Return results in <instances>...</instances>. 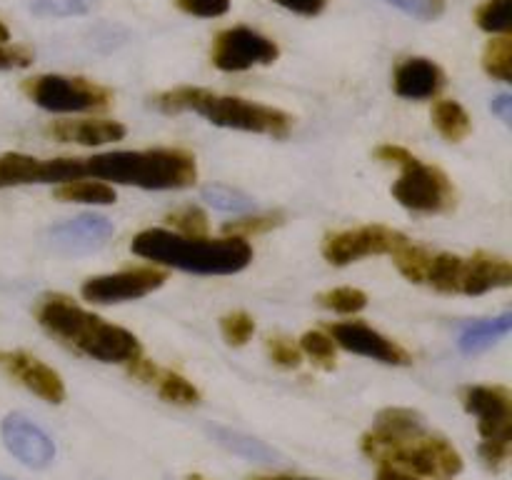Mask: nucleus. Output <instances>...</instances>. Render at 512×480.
<instances>
[{
	"mask_svg": "<svg viewBox=\"0 0 512 480\" xmlns=\"http://www.w3.org/2000/svg\"><path fill=\"white\" fill-rule=\"evenodd\" d=\"M23 93L30 103L48 113H85L103 110L113 103V93L108 88L80 75H35L25 80Z\"/></svg>",
	"mask_w": 512,
	"mask_h": 480,
	"instance_id": "9",
	"label": "nucleus"
},
{
	"mask_svg": "<svg viewBox=\"0 0 512 480\" xmlns=\"http://www.w3.org/2000/svg\"><path fill=\"white\" fill-rule=\"evenodd\" d=\"M375 480H420V478H415V475H410V473H403V470L385 468V465H380Z\"/></svg>",
	"mask_w": 512,
	"mask_h": 480,
	"instance_id": "40",
	"label": "nucleus"
},
{
	"mask_svg": "<svg viewBox=\"0 0 512 480\" xmlns=\"http://www.w3.org/2000/svg\"><path fill=\"white\" fill-rule=\"evenodd\" d=\"M328 335L338 348L348 350V353L365 355L378 363L385 365H410L413 355L403 348L400 343L390 340L388 335L378 333L370 325L360 323V320H348V323H333L328 325Z\"/></svg>",
	"mask_w": 512,
	"mask_h": 480,
	"instance_id": "14",
	"label": "nucleus"
},
{
	"mask_svg": "<svg viewBox=\"0 0 512 480\" xmlns=\"http://www.w3.org/2000/svg\"><path fill=\"white\" fill-rule=\"evenodd\" d=\"M83 178L143 190H180L198 180V163L193 153L180 148L113 150L83 158Z\"/></svg>",
	"mask_w": 512,
	"mask_h": 480,
	"instance_id": "4",
	"label": "nucleus"
},
{
	"mask_svg": "<svg viewBox=\"0 0 512 480\" xmlns=\"http://www.w3.org/2000/svg\"><path fill=\"white\" fill-rule=\"evenodd\" d=\"M460 403L470 415L478 418L480 443L478 453L485 468L493 473L508 465L512 445V395L503 385H465L460 390Z\"/></svg>",
	"mask_w": 512,
	"mask_h": 480,
	"instance_id": "8",
	"label": "nucleus"
},
{
	"mask_svg": "<svg viewBox=\"0 0 512 480\" xmlns=\"http://www.w3.org/2000/svg\"><path fill=\"white\" fill-rule=\"evenodd\" d=\"M385 3L418 20H435L445 13V0H385Z\"/></svg>",
	"mask_w": 512,
	"mask_h": 480,
	"instance_id": "35",
	"label": "nucleus"
},
{
	"mask_svg": "<svg viewBox=\"0 0 512 480\" xmlns=\"http://www.w3.org/2000/svg\"><path fill=\"white\" fill-rule=\"evenodd\" d=\"M335 348H338V345H335L333 338H330L328 333H323V330H308V333H303V338H300V350H303V355H308L320 370H335V365H338V353H335Z\"/></svg>",
	"mask_w": 512,
	"mask_h": 480,
	"instance_id": "28",
	"label": "nucleus"
},
{
	"mask_svg": "<svg viewBox=\"0 0 512 480\" xmlns=\"http://www.w3.org/2000/svg\"><path fill=\"white\" fill-rule=\"evenodd\" d=\"M360 450L373 463L430 480H450L463 473V455L448 438L425 425L410 408H385L373 428L360 438Z\"/></svg>",
	"mask_w": 512,
	"mask_h": 480,
	"instance_id": "1",
	"label": "nucleus"
},
{
	"mask_svg": "<svg viewBox=\"0 0 512 480\" xmlns=\"http://www.w3.org/2000/svg\"><path fill=\"white\" fill-rule=\"evenodd\" d=\"M280 58V48L268 35L253 28H225L215 35L210 63L223 73H243L255 65H270Z\"/></svg>",
	"mask_w": 512,
	"mask_h": 480,
	"instance_id": "10",
	"label": "nucleus"
},
{
	"mask_svg": "<svg viewBox=\"0 0 512 480\" xmlns=\"http://www.w3.org/2000/svg\"><path fill=\"white\" fill-rule=\"evenodd\" d=\"M200 195H203L205 203L213 205L215 210H223V213L240 215L255 208L250 195H245L243 190L238 188H230V185H205V188L200 190Z\"/></svg>",
	"mask_w": 512,
	"mask_h": 480,
	"instance_id": "26",
	"label": "nucleus"
},
{
	"mask_svg": "<svg viewBox=\"0 0 512 480\" xmlns=\"http://www.w3.org/2000/svg\"><path fill=\"white\" fill-rule=\"evenodd\" d=\"M98 3L100 0H33L30 10L38 18H73L93 13Z\"/></svg>",
	"mask_w": 512,
	"mask_h": 480,
	"instance_id": "30",
	"label": "nucleus"
},
{
	"mask_svg": "<svg viewBox=\"0 0 512 480\" xmlns=\"http://www.w3.org/2000/svg\"><path fill=\"white\" fill-rule=\"evenodd\" d=\"M220 333H223L225 343L228 345H233V348H243L255 333L253 315L245 313V310H233V313L223 315V318H220Z\"/></svg>",
	"mask_w": 512,
	"mask_h": 480,
	"instance_id": "31",
	"label": "nucleus"
},
{
	"mask_svg": "<svg viewBox=\"0 0 512 480\" xmlns=\"http://www.w3.org/2000/svg\"><path fill=\"white\" fill-rule=\"evenodd\" d=\"M153 105L163 113H195L220 128L243 130V133L288 138L293 118L285 110L253 103L238 95H220L205 88H173L155 95Z\"/></svg>",
	"mask_w": 512,
	"mask_h": 480,
	"instance_id": "5",
	"label": "nucleus"
},
{
	"mask_svg": "<svg viewBox=\"0 0 512 480\" xmlns=\"http://www.w3.org/2000/svg\"><path fill=\"white\" fill-rule=\"evenodd\" d=\"M0 365L13 380H18L23 388L38 395L40 400L50 405H60L65 400V383L50 365L25 350H0Z\"/></svg>",
	"mask_w": 512,
	"mask_h": 480,
	"instance_id": "16",
	"label": "nucleus"
},
{
	"mask_svg": "<svg viewBox=\"0 0 512 480\" xmlns=\"http://www.w3.org/2000/svg\"><path fill=\"white\" fill-rule=\"evenodd\" d=\"M475 23L490 35H510L512 30V0H485L475 10Z\"/></svg>",
	"mask_w": 512,
	"mask_h": 480,
	"instance_id": "27",
	"label": "nucleus"
},
{
	"mask_svg": "<svg viewBox=\"0 0 512 480\" xmlns=\"http://www.w3.org/2000/svg\"><path fill=\"white\" fill-rule=\"evenodd\" d=\"M512 330V313H503L500 318L493 320H478V323L465 325L463 333H460L458 345L463 353H483L490 345L498 343L500 338H505Z\"/></svg>",
	"mask_w": 512,
	"mask_h": 480,
	"instance_id": "21",
	"label": "nucleus"
},
{
	"mask_svg": "<svg viewBox=\"0 0 512 480\" xmlns=\"http://www.w3.org/2000/svg\"><path fill=\"white\" fill-rule=\"evenodd\" d=\"M0 480H15V478H10V475H0Z\"/></svg>",
	"mask_w": 512,
	"mask_h": 480,
	"instance_id": "44",
	"label": "nucleus"
},
{
	"mask_svg": "<svg viewBox=\"0 0 512 480\" xmlns=\"http://www.w3.org/2000/svg\"><path fill=\"white\" fill-rule=\"evenodd\" d=\"M8 40H10V30H8V25L0 20V43H8Z\"/></svg>",
	"mask_w": 512,
	"mask_h": 480,
	"instance_id": "42",
	"label": "nucleus"
},
{
	"mask_svg": "<svg viewBox=\"0 0 512 480\" xmlns=\"http://www.w3.org/2000/svg\"><path fill=\"white\" fill-rule=\"evenodd\" d=\"M83 178V158L40 160L25 153L0 155V190L33 183H68Z\"/></svg>",
	"mask_w": 512,
	"mask_h": 480,
	"instance_id": "13",
	"label": "nucleus"
},
{
	"mask_svg": "<svg viewBox=\"0 0 512 480\" xmlns=\"http://www.w3.org/2000/svg\"><path fill=\"white\" fill-rule=\"evenodd\" d=\"M433 125L448 143H460L473 130V120L458 100H438L433 105Z\"/></svg>",
	"mask_w": 512,
	"mask_h": 480,
	"instance_id": "23",
	"label": "nucleus"
},
{
	"mask_svg": "<svg viewBox=\"0 0 512 480\" xmlns=\"http://www.w3.org/2000/svg\"><path fill=\"white\" fill-rule=\"evenodd\" d=\"M375 158L398 165L403 170L393 185V198L403 208L420 215H440L450 213L458 203V193H455L448 175L435 165L418 160L403 145H380V148H375Z\"/></svg>",
	"mask_w": 512,
	"mask_h": 480,
	"instance_id": "7",
	"label": "nucleus"
},
{
	"mask_svg": "<svg viewBox=\"0 0 512 480\" xmlns=\"http://www.w3.org/2000/svg\"><path fill=\"white\" fill-rule=\"evenodd\" d=\"M405 235L388 225H360L350 230H335L323 240V258L335 268L355 263L370 255H393L395 248L405 243Z\"/></svg>",
	"mask_w": 512,
	"mask_h": 480,
	"instance_id": "11",
	"label": "nucleus"
},
{
	"mask_svg": "<svg viewBox=\"0 0 512 480\" xmlns=\"http://www.w3.org/2000/svg\"><path fill=\"white\" fill-rule=\"evenodd\" d=\"M130 250L153 263L198 275H233L253 263V245L238 235L210 238L150 228L135 235Z\"/></svg>",
	"mask_w": 512,
	"mask_h": 480,
	"instance_id": "2",
	"label": "nucleus"
},
{
	"mask_svg": "<svg viewBox=\"0 0 512 480\" xmlns=\"http://www.w3.org/2000/svg\"><path fill=\"white\" fill-rule=\"evenodd\" d=\"M188 480H205V478H203V475H190Z\"/></svg>",
	"mask_w": 512,
	"mask_h": 480,
	"instance_id": "43",
	"label": "nucleus"
},
{
	"mask_svg": "<svg viewBox=\"0 0 512 480\" xmlns=\"http://www.w3.org/2000/svg\"><path fill=\"white\" fill-rule=\"evenodd\" d=\"M210 435L223 445L225 450L235 455H243L248 460H260V463H270L275 458V450L268 448L263 440L250 438V435L238 433V430H228V428H210Z\"/></svg>",
	"mask_w": 512,
	"mask_h": 480,
	"instance_id": "24",
	"label": "nucleus"
},
{
	"mask_svg": "<svg viewBox=\"0 0 512 480\" xmlns=\"http://www.w3.org/2000/svg\"><path fill=\"white\" fill-rule=\"evenodd\" d=\"M30 63H33V53L25 45L0 43V70L28 68Z\"/></svg>",
	"mask_w": 512,
	"mask_h": 480,
	"instance_id": "37",
	"label": "nucleus"
},
{
	"mask_svg": "<svg viewBox=\"0 0 512 480\" xmlns=\"http://www.w3.org/2000/svg\"><path fill=\"white\" fill-rule=\"evenodd\" d=\"M280 8L290 10V13L305 15V18H313V15H320L328 5V0H273Z\"/></svg>",
	"mask_w": 512,
	"mask_h": 480,
	"instance_id": "38",
	"label": "nucleus"
},
{
	"mask_svg": "<svg viewBox=\"0 0 512 480\" xmlns=\"http://www.w3.org/2000/svg\"><path fill=\"white\" fill-rule=\"evenodd\" d=\"M248 480H315V478H295V475H253Z\"/></svg>",
	"mask_w": 512,
	"mask_h": 480,
	"instance_id": "41",
	"label": "nucleus"
},
{
	"mask_svg": "<svg viewBox=\"0 0 512 480\" xmlns=\"http://www.w3.org/2000/svg\"><path fill=\"white\" fill-rule=\"evenodd\" d=\"M175 5L198 18H220L230 10V0H175Z\"/></svg>",
	"mask_w": 512,
	"mask_h": 480,
	"instance_id": "36",
	"label": "nucleus"
},
{
	"mask_svg": "<svg viewBox=\"0 0 512 480\" xmlns=\"http://www.w3.org/2000/svg\"><path fill=\"white\" fill-rule=\"evenodd\" d=\"M168 223L173 225L175 233L180 235H208V215L198 205H185V208L173 210L168 215Z\"/></svg>",
	"mask_w": 512,
	"mask_h": 480,
	"instance_id": "32",
	"label": "nucleus"
},
{
	"mask_svg": "<svg viewBox=\"0 0 512 480\" xmlns=\"http://www.w3.org/2000/svg\"><path fill=\"white\" fill-rule=\"evenodd\" d=\"M35 318L50 335L68 348L98 360V363L128 365L143 355L140 340L130 330L108 323L100 315L88 313L65 295H45L35 308Z\"/></svg>",
	"mask_w": 512,
	"mask_h": 480,
	"instance_id": "3",
	"label": "nucleus"
},
{
	"mask_svg": "<svg viewBox=\"0 0 512 480\" xmlns=\"http://www.w3.org/2000/svg\"><path fill=\"white\" fill-rule=\"evenodd\" d=\"M45 133L60 143L108 145L123 140L128 130L115 120H58V123H50Z\"/></svg>",
	"mask_w": 512,
	"mask_h": 480,
	"instance_id": "20",
	"label": "nucleus"
},
{
	"mask_svg": "<svg viewBox=\"0 0 512 480\" xmlns=\"http://www.w3.org/2000/svg\"><path fill=\"white\" fill-rule=\"evenodd\" d=\"M512 265L508 258L493 253H475L470 258L453 253H425L420 285H430L448 295H483L508 288Z\"/></svg>",
	"mask_w": 512,
	"mask_h": 480,
	"instance_id": "6",
	"label": "nucleus"
},
{
	"mask_svg": "<svg viewBox=\"0 0 512 480\" xmlns=\"http://www.w3.org/2000/svg\"><path fill=\"white\" fill-rule=\"evenodd\" d=\"M283 223V215H248V218L233 220L223 228L225 235H238V238L250 240L253 235H263L268 230L278 228Z\"/></svg>",
	"mask_w": 512,
	"mask_h": 480,
	"instance_id": "33",
	"label": "nucleus"
},
{
	"mask_svg": "<svg viewBox=\"0 0 512 480\" xmlns=\"http://www.w3.org/2000/svg\"><path fill=\"white\" fill-rule=\"evenodd\" d=\"M125 368H128V373L133 375L135 380H140L143 385H150V388H153L165 403H173V405L200 403V390L195 388L188 378H183V375L175 373V370L160 368V365H155L153 360L143 358V355L130 360Z\"/></svg>",
	"mask_w": 512,
	"mask_h": 480,
	"instance_id": "18",
	"label": "nucleus"
},
{
	"mask_svg": "<svg viewBox=\"0 0 512 480\" xmlns=\"http://www.w3.org/2000/svg\"><path fill=\"white\" fill-rule=\"evenodd\" d=\"M165 280H168V275L163 270L153 268V265H143V268H128L120 270V273L88 278L80 285V295L95 305L125 303V300H138L143 295L153 293Z\"/></svg>",
	"mask_w": 512,
	"mask_h": 480,
	"instance_id": "12",
	"label": "nucleus"
},
{
	"mask_svg": "<svg viewBox=\"0 0 512 480\" xmlns=\"http://www.w3.org/2000/svg\"><path fill=\"white\" fill-rule=\"evenodd\" d=\"M265 350H268V358L278 368L293 370L300 368V363H303V350H300V345H295L290 338H283V335H273V338L265 340Z\"/></svg>",
	"mask_w": 512,
	"mask_h": 480,
	"instance_id": "34",
	"label": "nucleus"
},
{
	"mask_svg": "<svg viewBox=\"0 0 512 480\" xmlns=\"http://www.w3.org/2000/svg\"><path fill=\"white\" fill-rule=\"evenodd\" d=\"M0 438L10 455L20 460L25 468L43 470L55 460V443L43 428L20 413L5 415L0 423Z\"/></svg>",
	"mask_w": 512,
	"mask_h": 480,
	"instance_id": "15",
	"label": "nucleus"
},
{
	"mask_svg": "<svg viewBox=\"0 0 512 480\" xmlns=\"http://www.w3.org/2000/svg\"><path fill=\"white\" fill-rule=\"evenodd\" d=\"M113 233L115 228L108 218L83 213L78 218H70L65 223L53 225L48 230V240L60 253H90V250L103 248Z\"/></svg>",
	"mask_w": 512,
	"mask_h": 480,
	"instance_id": "17",
	"label": "nucleus"
},
{
	"mask_svg": "<svg viewBox=\"0 0 512 480\" xmlns=\"http://www.w3.org/2000/svg\"><path fill=\"white\" fill-rule=\"evenodd\" d=\"M318 303L323 308L333 310V313L340 315H355L368 305V295L360 288H350V285H343V288L325 290V293L318 295Z\"/></svg>",
	"mask_w": 512,
	"mask_h": 480,
	"instance_id": "29",
	"label": "nucleus"
},
{
	"mask_svg": "<svg viewBox=\"0 0 512 480\" xmlns=\"http://www.w3.org/2000/svg\"><path fill=\"white\" fill-rule=\"evenodd\" d=\"M55 200H63V203H85V205H110L115 203V190L110 183L103 180H68V183H58L53 190Z\"/></svg>",
	"mask_w": 512,
	"mask_h": 480,
	"instance_id": "22",
	"label": "nucleus"
},
{
	"mask_svg": "<svg viewBox=\"0 0 512 480\" xmlns=\"http://www.w3.org/2000/svg\"><path fill=\"white\" fill-rule=\"evenodd\" d=\"M483 70L493 80L512 83V38L500 35L493 38L483 50Z\"/></svg>",
	"mask_w": 512,
	"mask_h": 480,
	"instance_id": "25",
	"label": "nucleus"
},
{
	"mask_svg": "<svg viewBox=\"0 0 512 480\" xmlns=\"http://www.w3.org/2000/svg\"><path fill=\"white\" fill-rule=\"evenodd\" d=\"M490 108H493V113L498 115V118L503 120V123L510 125V120H512V95H508V93L498 95V98H495L493 103H490Z\"/></svg>",
	"mask_w": 512,
	"mask_h": 480,
	"instance_id": "39",
	"label": "nucleus"
},
{
	"mask_svg": "<svg viewBox=\"0 0 512 480\" xmlns=\"http://www.w3.org/2000/svg\"><path fill=\"white\" fill-rule=\"evenodd\" d=\"M445 73L428 58H408L395 68L393 90L405 100H428L443 90Z\"/></svg>",
	"mask_w": 512,
	"mask_h": 480,
	"instance_id": "19",
	"label": "nucleus"
}]
</instances>
